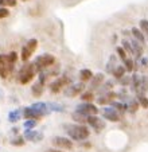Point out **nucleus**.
<instances>
[{
    "mask_svg": "<svg viewBox=\"0 0 148 152\" xmlns=\"http://www.w3.org/2000/svg\"><path fill=\"white\" fill-rule=\"evenodd\" d=\"M37 46H38V40L37 39H30L29 42L23 46V49H22V54H20V57H22V61L24 63L27 62V61L30 59V57L32 55V53L35 51V49H37Z\"/></svg>",
    "mask_w": 148,
    "mask_h": 152,
    "instance_id": "4",
    "label": "nucleus"
},
{
    "mask_svg": "<svg viewBox=\"0 0 148 152\" xmlns=\"http://www.w3.org/2000/svg\"><path fill=\"white\" fill-rule=\"evenodd\" d=\"M31 92H32V96H34V97H40L43 93V85L40 82L34 83L31 88Z\"/></svg>",
    "mask_w": 148,
    "mask_h": 152,
    "instance_id": "19",
    "label": "nucleus"
},
{
    "mask_svg": "<svg viewBox=\"0 0 148 152\" xmlns=\"http://www.w3.org/2000/svg\"><path fill=\"white\" fill-rule=\"evenodd\" d=\"M82 147H85V148H90V143H84Z\"/></svg>",
    "mask_w": 148,
    "mask_h": 152,
    "instance_id": "38",
    "label": "nucleus"
},
{
    "mask_svg": "<svg viewBox=\"0 0 148 152\" xmlns=\"http://www.w3.org/2000/svg\"><path fill=\"white\" fill-rule=\"evenodd\" d=\"M22 116H24L26 118H39L40 117V115L37 112L35 109H32L31 106H27V108H23V115Z\"/></svg>",
    "mask_w": 148,
    "mask_h": 152,
    "instance_id": "15",
    "label": "nucleus"
},
{
    "mask_svg": "<svg viewBox=\"0 0 148 152\" xmlns=\"http://www.w3.org/2000/svg\"><path fill=\"white\" fill-rule=\"evenodd\" d=\"M71 118H73L75 123H78V124H86V116H82V115H80V113H77V112H74L73 115H71Z\"/></svg>",
    "mask_w": 148,
    "mask_h": 152,
    "instance_id": "25",
    "label": "nucleus"
},
{
    "mask_svg": "<svg viewBox=\"0 0 148 152\" xmlns=\"http://www.w3.org/2000/svg\"><path fill=\"white\" fill-rule=\"evenodd\" d=\"M35 125H37V120H35V118H27V120L24 121V124H23V126L26 129H34Z\"/></svg>",
    "mask_w": 148,
    "mask_h": 152,
    "instance_id": "28",
    "label": "nucleus"
},
{
    "mask_svg": "<svg viewBox=\"0 0 148 152\" xmlns=\"http://www.w3.org/2000/svg\"><path fill=\"white\" fill-rule=\"evenodd\" d=\"M131 34L133 35L135 39L139 40L141 45H144V43H145V37H144V34L141 32V30H139V28H136V27H133V28L131 30Z\"/></svg>",
    "mask_w": 148,
    "mask_h": 152,
    "instance_id": "17",
    "label": "nucleus"
},
{
    "mask_svg": "<svg viewBox=\"0 0 148 152\" xmlns=\"http://www.w3.org/2000/svg\"><path fill=\"white\" fill-rule=\"evenodd\" d=\"M47 152H62V151H59V149H54V148H53V149H48Z\"/></svg>",
    "mask_w": 148,
    "mask_h": 152,
    "instance_id": "39",
    "label": "nucleus"
},
{
    "mask_svg": "<svg viewBox=\"0 0 148 152\" xmlns=\"http://www.w3.org/2000/svg\"><path fill=\"white\" fill-rule=\"evenodd\" d=\"M137 108H139V101L135 100V98H131L128 101V104H127V110L129 113H135L137 110Z\"/></svg>",
    "mask_w": 148,
    "mask_h": 152,
    "instance_id": "20",
    "label": "nucleus"
},
{
    "mask_svg": "<svg viewBox=\"0 0 148 152\" xmlns=\"http://www.w3.org/2000/svg\"><path fill=\"white\" fill-rule=\"evenodd\" d=\"M24 137H22V136H18L16 139H12L11 140V144L12 145H18V147H22L23 144H24Z\"/></svg>",
    "mask_w": 148,
    "mask_h": 152,
    "instance_id": "30",
    "label": "nucleus"
},
{
    "mask_svg": "<svg viewBox=\"0 0 148 152\" xmlns=\"http://www.w3.org/2000/svg\"><path fill=\"white\" fill-rule=\"evenodd\" d=\"M137 101H139V105H141L143 108H148V98L145 97V96L137 97Z\"/></svg>",
    "mask_w": 148,
    "mask_h": 152,
    "instance_id": "33",
    "label": "nucleus"
},
{
    "mask_svg": "<svg viewBox=\"0 0 148 152\" xmlns=\"http://www.w3.org/2000/svg\"><path fill=\"white\" fill-rule=\"evenodd\" d=\"M16 61H18V55H16V53H15V51H12L11 54L7 55V62H8V63L14 65V63L16 62Z\"/></svg>",
    "mask_w": 148,
    "mask_h": 152,
    "instance_id": "32",
    "label": "nucleus"
},
{
    "mask_svg": "<svg viewBox=\"0 0 148 152\" xmlns=\"http://www.w3.org/2000/svg\"><path fill=\"white\" fill-rule=\"evenodd\" d=\"M10 15V10L6 7H0V19H4Z\"/></svg>",
    "mask_w": 148,
    "mask_h": 152,
    "instance_id": "35",
    "label": "nucleus"
},
{
    "mask_svg": "<svg viewBox=\"0 0 148 152\" xmlns=\"http://www.w3.org/2000/svg\"><path fill=\"white\" fill-rule=\"evenodd\" d=\"M90 81H92L90 82V90H96L97 88L103 85V82L105 81V75H104L103 73H98V74L93 75Z\"/></svg>",
    "mask_w": 148,
    "mask_h": 152,
    "instance_id": "12",
    "label": "nucleus"
},
{
    "mask_svg": "<svg viewBox=\"0 0 148 152\" xmlns=\"http://www.w3.org/2000/svg\"><path fill=\"white\" fill-rule=\"evenodd\" d=\"M85 90V82H78V83H73V85H69L65 90H63V94L66 97H75L77 94L82 93Z\"/></svg>",
    "mask_w": 148,
    "mask_h": 152,
    "instance_id": "6",
    "label": "nucleus"
},
{
    "mask_svg": "<svg viewBox=\"0 0 148 152\" xmlns=\"http://www.w3.org/2000/svg\"><path fill=\"white\" fill-rule=\"evenodd\" d=\"M125 73H127V70H125V67H124V66H116L112 74H113L114 77H116L117 80H119V78H121L122 75L125 74Z\"/></svg>",
    "mask_w": 148,
    "mask_h": 152,
    "instance_id": "24",
    "label": "nucleus"
},
{
    "mask_svg": "<svg viewBox=\"0 0 148 152\" xmlns=\"http://www.w3.org/2000/svg\"><path fill=\"white\" fill-rule=\"evenodd\" d=\"M92 77H93V73H92L90 69H82L80 72V80L81 82H88V81L92 80Z\"/></svg>",
    "mask_w": 148,
    "mask_h": 152,
    "instance_id": "16",
    "label": "nucleus"
},
{
    "mask_svg": "<svg viewBox=\"0 0 148 152\" xmlns=\"http://www.w3.org/2000/svg\"><path fill=\"white\" fill-rule=\"evenodd\" d=\"M22 1H27V0H22Z\"/></svg>",
    "mask_w": 148,
    "mask_h": 152,
    "instance_id": "41",
    "label": "nucleus"
},
{
    "mask_svg": "<svg viewBox=\"0 0 148 152\" xmlns=\"http://www.w3.org/2000/svg\"><path fill=\"white\" fill-rule=\"evenodd\" d=\"M122 62H124V65L122 66L125 67V70L127 72H133V69H135V66H133V62L135 61L133 59H131V58H125V59H122Z\"/></svg>",
    "mask_w": 148,
    "mask_h": 152,
    "instance_id": "23",
    "label": "nucleus"
},
{
    "mask_svg": "<svg viewBox=\"0 0 148 152\" xmlns=\"http://www.w3.org/2000/svg\"><path fill=\"white\" fill-rule=\"evenodd\" d=\"M31 108L37 110L40 116H46V115H48V113H50L48 106H47V102H34L31 105Z\"/></svg>",
    "mask_w": 148,
    "mask_h": 152,
    "instance_id": "13",
    "label": "nucleus"
},
{
    "mask_svg": "<svg viewBox=\"0 0 148 152\" xmlns=\"http://www.w3.org/2000/svg\"><path fill=\"white\" fill-rule=\"evenodd\" d=\"M121 45H122L121 47L125 50V53H129V54L133 55V49H132V45H131V42H129L128 39H122Z\"/></svg>",
    "mask_w": 148,
    "mask_h": 152,
    "instance_id": "26",
    "label": "nucleus"
},
{
    "mask_svg": "<svg viewBox=\"0 0 148 152\" xmlns=\"http://www.w3.org/2000/svg\"><path fill=\"white\" fill-rule=\"evenodd\" d=\"M24 140L27 141H32V143H38L43 139V133L37 131V129H26V132L23 135Z\"/></svg>",
    "mask_w": 148,
    "mask_h": 152,
    "instance_id": "9",
    "label": "nucleus"
},
{
    "mask_svg": "<svg viewBox=\"0 0 148 152\" xmlns=\"http://www.w3.org/2000/svg\"><path fill=\"white\" fill-rule=\"evenodd\" d=\"M103 116L104 118L112 121V123H117L120 120V112H117L113 106H105L103 109Z\"/></svg>",
    "mask_w": 148,
    "mask_h": 152,
    "instance_id": "7",
    "label": "nucleus"
},
{
    "mask_svg": "<svg viewBox=\"0 0 148 152\" xmlns=\"http://www.w3.org/2000/svg\"><path fill=\"white\" fill-rule=\"evenodd\" d=\"M140 30H141L143 34L145 32V34L148 35V20H145V19L140 20Z\"/></svg>",
    "mask_w": 148,
    "mask_h": 152,
    "instance_id": "31",
    "label": "nucleus"
},
{
    "mask_svg": "<svg viewBox=\"0 0 148 152\" xmlns=\"http://www.w3.org/2000/svg\"><path fill=\"white\" fill-rule=\"evenodd\" d=\"M22 115H20V110H12L8 113V121L10 123H18L20 120Z\"/></svg>",
    "mask_w": 148,
    "mask_h": 152,
    "instance_id": "22",
    "label": "nucleus"
},
{
    "mask_svg": "<svg viewBox=\"0 0 148 152\" xmlns=\"http://www.w3.org/2000/svg\"><path fill=\"white\" fill-rule=\"evenodd\" d=\"M67 81L69 80L66 77H61V78H58V80H55L54 82L50 85V90H51V93H58L63 86L67 83Z\"/></svg>",
    "mask_w": 148,
    "mask_h": 152,
    "instance_id": "11",
    "label": "nucleus"
},
{
    "mask_svg": "<svg viewBox=\"0 0 148 152\" xmlns=\"http://www.w3.org/2000/svg\"><path fill=\"white\" fill-rule=\"evenodd\" d=\"M116 53H117V55H119L121 59H125L127 58V53H125V50L122 49V47H116Z\"/></svg>",
    "mask_w": 148,
    "mask_h": 152,
    "instance_id": "34",
    "label": "nucleus"
},
{
    "mask_svg": "<svg viewBox=\"0 0 148 152\" xmlns=\"http://www.w3.org/2000/svg\"><path fill=\"white\" fill-rule=\"evenodd\" d=\"M51 141L55 147H59V148H65V149L73 148V141L67 137H63V136H57V137H54Z\"/></svg>",
    "mask_w": 148,
    "mask_h": 152,
    "instance_id": "10",
    "label": "nucleus"
},
{
    "mask_svg": "<svg viewBox=\"0 0 148 152\" xmlns=\"http://www.w3.org/2000/svg\"><path fill=\"white\" fill-rule=\"evenodd\" d=\"M4 6L15 7V6H16V0H4Z\"/></svg>",
    "mask_w": 148,
    "mask_h": 152,
    "instance_id": "36",
    "label": "nucleus"
},
{
    "mask_svg": "<svg viewBox=\"0 0 148 152\" xmlns=\"http://www.w3.org/2000/svg\"><path fill=\"white\" fill-rule=\"evenodd\" d=\"M63 129H66V132L70 136L71 140H75V141L86 140L89 137V135H90L89 128L82 125V124H65Z\"/></svg>",
    "mask_w": 148,
    "mask_h": 152,
    "instance_id": "1",
    "label": "nucleus"
},
{
    "mask_svg": "<svg viewBox=\"0 0 148 152\" xmlns=\"http://www.w3.org/2000/svg\"><path fill=\"white\" fill-rule=\"evenodd\" d=\"M47 106L50 112H63L65 110V108L58 102H47Z\"/></svg>",
    "mask_w": 148,
    "mask_h": 152,
    "instance_id": "21",
    "label": "nucleus"
},
{
    "mask_svg": "<svg viewBox=\"0 0 148 152\" xmlns=\"http://www.w3.org/2000/svg\"><path fill=\"white\" fill-rule=\"evenodd\" d=\"M119 83L121 86H128V85H131V77L129 75H122L121 78H119Z\"/></svg>",
    "mask_w": 148,
    "mask_h": 152,
    "instance_id": "29",
    "label": "nucleus"
},
{
    "mask_svg": "<svg viewBox=\"0 0 148 152\" xmlns=\"http://www.w3.org/2000/svg\"><path fill=\"white\" fill-rule=\"evenodd\" d=\"M140 63H141V66H147V63H148V59L144 57H141V61H140Z\"/></svg>",
    "mask_w": 148,
    "mask_h": 152,
    "instance_id": "37",
    "label": "nucleus"
},
{
    "mask_svg": "<svg viewBox=\"0 0 148 152\" xmlns=\"http://www.w3.org/2000/svg\"><path fill=\"white\" fill-rule=\"evenodd\" d=\"M75 112L80 113L82 116H96L98 113V109H97V106L93 105L92 102H84V104H80V105L75 108Z\"/></svg>",
    "mask_w": 148,
    "mask_h": 152,
    "instance_id": "5",
    "label": "nucleus"
},
{
    "mask_svg": "<svg viewBox=\"0 0 148 152\" xmlns=\"http://www.w3.org/2000/svg\"><path fill=\"white\" fill-rule=\"evenodd\" d=\"M35 74H37V69H35L34 63H27L20 69L19 75H18V82L20 85H27L29 82H31L34 80Z\"/></svg>",
    "mask_w": 148,
    "mask_h": 152,
    "instance_id": "2",
    "label": "nucleus"
},
{
    "mask_svg": "<svg viewBox=\"0 0 148 152\" xmlns=\"http://www.w3.org/2000/svg\"><path fill=\"white\" fill-rule=\"evenodd\" d=\"M0 7H4V0H0Z\"/></svg>",
    "mask_w": 148,
    "mask_h": 152,
    "instance_id": "40",
    "label": "nucleus"
},
{
    "mask_svg": "<svg viewBox=\"0 0 148 152\" xmlns=\"http://www.w3.org/2000/svg\"><path fill=\"white\" fill-rule=\"evenodd\" d=\"M131 45L133 49V55L136 58H141L143 57V45L136 39H131Z\"/></svg>",
    "mask_w": 148,
    "mask_h": 152,
    "instance_id": "14",
    "label": "nucleus"
},
{
    "mask_svg": "<svg viewBox=\"0 0 148 152\" xmlns=\"http://www.w3.org/2000/svg\"><path fill=\"white\" fill-rule=\"evenodd\" d=\"M54 62H55V57H54V55L47 54V53H46V54H42V55H39V57H37L32 63H34V66H35V69H37V72L39 73L40 70H43V69H46V67L54 65Z\"/></svg>",
    "mask_w": 148,
    "mask_h": 152,
    "instance_id": "3",
    "label": "nucleus"
},
{
    "mask_svg": "<svg viewBox=\"0 0 148 152\" xmlns=\"http://www.w3.org/2000/svg\"><path fill=\"white\" fill-rule=\"evenodd\" d=\"M81 100L86 101V102H92V101L94 100V94L92 92H82V94H81Z\"/></svg>",
    "mask_w": 148,
    "mask_h": 152,
    "instance_id": "27",
    "label": "nucleus"
},
{
    "mask_svg": "<svg viewBox=\"0 0 148 152\" xmlns=\"http://www.w3.org/2000/svg\"><path fill=\"white\" fill-rule=\"evenodd\" d=\"M86 123H88L96 132H101V131L105 128V123H104L100 117H97V115L96 116H89V117L86 118Z\"/></svg>",
    "mask_w": 148,
    "mask_h": 152,
    "instance_id": "8",
    "label": "nucleus"
},
{
    "mask_svg": "<svg viewBox=\"0 0 148 152\" xmlns=\"http://www.w3.org/2000/svg\"><path fill=\"white\" fill-rule=\"evenodd\" d=\"M116 55H111V58H109L108 63H106V67H105V72L109 73V74H112L114 70V67L117 66V62H116Z\"/></svg>",
    "mask_w": 148,
    "mask_h": 152,
    "instance_id": "18",
    "label": "nucleus"
},
{
    "mask_svg": "<svg viewBox=\"0 0 148 152\" xmlns=\"http://www.w3.org/2000/svg\"><path fill=\"white\" fill-rule=\"evenodd\" d=\"M147 92H148V90H147Z\"/></svg>",
    "mask_w": 148,
    "mask_h": 152,
    "instance_id": "42",
    "label": "nucleus"
}]
</instances>
